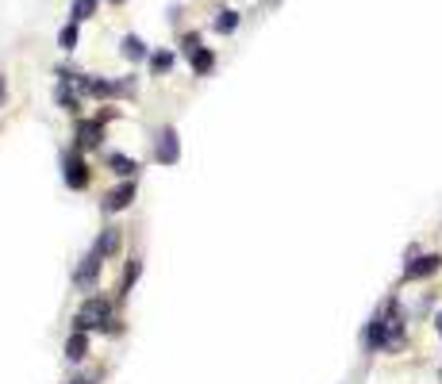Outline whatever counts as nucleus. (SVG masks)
<instances>
[{"label":"nucleus","mask_w":442,"mask_h":384,"mask_svg":"<svg viewBox=\"0 0 442 384\" xmlns=\"http://www.w3.org/2000/svg\"><path fill=\"white\" fill-rule=\"evenodd\" d=\"M108 319H112V307L104 304V300H88V304L81 307L77 323H81V331H85V326H112Z\"/></svg>","instance_id":"1"},{"label":"nucleus","mask_w":442,"mask_h":384,"mask_svg":"<svg viewBox=\"0 0 442 384\" xmlns=\"http://www.w3.org/2000/svg\"><path fill=\"white\" fill-rule=\"evenodd\" d=\"M85 354H88V338H85V331H77V335L66 342V357L69 361H81Z\"/></svg>","instance_id":"5"},{"label":"nucleus","mask_w":442,"mask_h":384,"mask_svg":"<svg viewBox=\"0 0 442 384\" xmlns=\"http://www.w3.org/2000/svg\"><path fill=\"white\" fill-rule=\"evenodd\" d=\"M123 54H127L131 62L147 58V47H143V38H138V35H127V38H123Z\"/></svg>","instance_id":"7"},{"label":"nucleus","mask_w":442,"mask_h":384,"mask_svg":"<svg viewBox=\"0 0 442 384\" xmlns=\"http://www.w3.org/2000/svg\"><path fill=\"white\" fill-rule=\"evenodd\" d=\"M97 12V0H73V19H88Z\"/></svg>","instance_id":"10"},{"label":"nucleus","mask_w":442,"mask_h":384,"mask_svg":"<svg viewBox=\"0 0 442 384\" xmlns=\"http://www.w3.org/2000/svg\"><path fill=\"white\" fill-rule=\"evenodd\" d=\"M173 66V54H154V73H166Z\"/></svg>","instance_id":"14"},{"label":"nucleus","mask_w":442,"mask_h":384,"mask_svg":"<svg viewBox=\"0 0 442 384\" xmlns=\"http://www.w3.org/2000/svg\"><path fill=\"white\" fill-rule=\"evenodd\" d=\"M131 196H135V184H123L119 192H112V196H108V208H112V211L127 208V204H131Z\"/></svg>","instance_id":"6"},{"label":"nucleus","mask_w":442,"mask_h":384,"mask_svg":"<svg viewBox=\"0 0 442 384\" xmlns=\"http://www.w3.org/2000/svg\"><path fill=\"white\" fill-rule=\"evenodd\" d=\"M439 265H442V258H439V254H427V258H415L412 265L404 269V277H408V280L431 277V273H434V269H439Z\"/></svg>","instance_id":"2"},{"label":"nucleus","mask_w":442,"mask_h":384,"mask_svg":"<svg viewBox=\"0 0 442 384\" xmlns=\"http://www.w3.org/2000/svg\"><path fill=\"white\" fill-rule=\"evenodd\" d=\"M158 162H177V134L162 131V143H158Z\"/></svg>","instance_id":"4"},{"label":"nucleus","mask_w":442,"mask_h":384,"mask_svg":"<svg viewBox=\"0 0 442 384\" xmlns=\"http://www.w3.org/2000/svg\"><path fill=\"white\" fill-rule=\"evenodd\" d=\"M112 4H123V0H112Z\"/></svg>","instance_id":"18"},{"label":"nucleus","mask_w":442,"mask_h":384,"mask_svg":"<svg viewBox=\"0 0 442 384\" xmlns=\"http://www.w3.org/2000/svg\"><path fill=\"white\" fill-rule=\"evenodd\" d=\"M439 335H442V311H439Z\"/></svg>","instance_id":"16"},{"label":"nucleus","mask_w":442,"mask_h":384,"mask_svg":"<svg viewBox=\"0 0 442 384\" xmlns=\"http://www.w3.org/2000/svg\"><path fill=\"white\" fill-rule=\"evenodd\" d=\"M97 134H100V123H85L81 127V146H97L100 143Z\"/></svg>","instance_id":"11"},{"label":"nucleus","mask_w":442,"mask_h":384,"mask_svg":"<svg viewBox=\"0 0 442 384\" xmlns=\"http://www.w3.org/2000/svg\"><path fill=\"white\" fill-rule=\"evenodd\" d=\"M235 27H238V12H231V8H227V12H219L216 31H223V35H227V31H235Z\"/></svg>","instance_id":"9"},{"label":"nucleus","mask_w":442,"mask_h":384,"mask_svg":"<svg viewBox=\"0 0 442 384\" xmlns=\"http://www.w3.org/2000/svg\"><path fill=\"white\" fill-rule=\"evenodd\" d=\"M62 47H66V50H73V47H77V27H73V23H69V27H62Z\"/></svg>","instance_id":"13"},{"label":"nucleus","mask_w":442,"mask_h":384,"mask_svg":"<svg viewBox=\"0 0 442 384\" xmlns=\"http://www.w3.org/2000/svg\"><path fill=\"white\" fill-rule=\"evenodd\" d=\"M212 66H216V54L212 50H193V69L197 73H208Z\"/></svg>","instance_id":"8"},{"label":"nucleus","mask_w":442,"mask_h":384,"mask_svg":"<svg viewBox=\"0 0 442 384\" xmlns=\"http://www.w3.org/2000/svg\"><path fill=\"white\" fill-rule=\"evenodd\" d=\"M116 242H119L116 235H104V239H100V246H97V250H100V254H112V250H116Z\"/></svg>","instance_id":"15"},{"label":"nucleus","mask_w":442,"mask_h":384,"mask_svg":"<svg viewBox=\"0 0 442 384\" xmlns=\"http://www.w3.org/2000/svg\"><path fill=\"white\" fill-rule=\"evenodd\" d=\"M66 184L69 189H85L88 184V173H85V165H81L77 158H69L66 162Z\"/></svg>","instance_id":"3"},{"label":"nucleus","mask_w":442,"mask_h":384,"mask_svg":"<svg viewBox=\"0 0 442 384\" xmlns=\"http://www.w3.org/2000/svg\"><path fill=\"white\" fill-rule=\"evenodd\" d=\"M112 169L127 177V173H135V162H131V158H123V154H112Z\"/></svg>","instance_id":"12"},{"label":"nucleus","mask_w":442,"mask_h":384,"mask_svg":"<svg viewBox=\"0 0 442 384\" xmlns=\"http://www.w3.org/2000/svg\"><path fill=\"white\" fill-rule=\"evenodd\" d=\"M0 96H4V77H0Z\"/></svg>","instance_id":"17"}]
</instances>
